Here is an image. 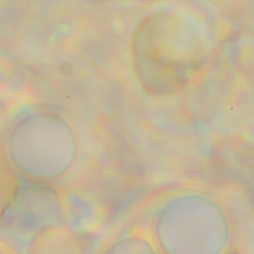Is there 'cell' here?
Segmentation results:
<instances>
[{
	"instance_id": "1",
	"label": "cell",
	"mask_w": 254,
	"mask_h": 254,
	"mask_svg": "<svg viewBox=\"0 0 254 254\" xmlns=\"http://www.w3.org/2000/svg\"><path fill=\"white\" fill-rule=\"evenodd\" d=\"M139 44L136 53L160 55L136 56L139 72L159 78H183L196 63L192 52L194 38L188 28L175 17L158 14L146 19L139 31ZM152 76V77H153Z\"/></svg>"
}]
</instances>
